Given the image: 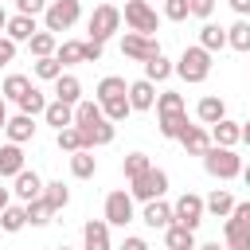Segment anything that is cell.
Wrapping results in <instances>:
<instances>
[{
	"label": "cell",
	"mask_w": 250,
	"mask_h": 250,
	"mask_svg": "<svg viewBox=\"0 0 250 250\" xmlns=\"http://www.w3.org/2000/svg\"><path fill=\"white\" fill-rule=\"evenodd\" d=\"M223 238H227V250H250V230L238 219H230V215L223 223Z\"/></svg>",
	"instance_id": "obj_21"
},
{
	"label": "cell",
	"mask_w": 250,
	"mask_h": 250,
	"mask_svg": "<svg viewBox=\"0 0 250 250\" xmlns=\"http://www.w3.org/2000/svg\"><path fill=\"white\" fill-rule=\"evenodd\" d=\"M43 117H47V125H55V129H66V125H74V105L55 98V102H47Z\"/></svg>",
	"instance_id": "obj_18"
},
{
	"label": "cell",
	"mask_w": 250,
	"mask_h": 250,
	"mask_svg": "<svg viewBox=\"0 0 250 250\" xmlns=\"http://www.w3.org/2000/svg\"><path fill=\"white\" fill-rule=\"evenodd\" d=\"M98 105H102V113H105V117H109L113 125H117V121H125V117L133 113L129 98H109V102H98Z\"/></svg>",
	"instance_id": "obj_38"
},
{
	"label": "cell",
	"mask_w": 250,
	"mask_h": 250,
	"mask_svg": "<svg viewBox=\"0 0 250 250\" xmlns=\"http://www.w3.org/2000/svg\"><path fill=\"white\" fill-rule=\"evenodd\" d=\"M31 70H35V78H47V82H55V78L62 74V62H59L55 55H43V59H35V62H31Z\"/></svg>",
	"instance_id": "obj_36"
},
{
	"label": "cell",
	"mask_w": 250,
	"mask_h": 250,
	"mask_svg": "<svg viewBox=\"0 0 250 250\" xmlns=\"http://www.w3.org/2000/svg\"><path fill=\"white\" fill-rule=\"evenodd\" d=\"M184 125H188V113H160V133L168 141H176L184 133Z\"/></svg>",
	"instance_id": "obj_40"
},
{
	"label": "cell",
	"mask_w": 250,
	"mask_h": 250,
	"mask_svg": "<svg viewBox=\"0 0 250 250\" xmlns=\"http://www.w3.org/2000/svg\"><path fill=\"white\" fill-rule=\"evenodd\" d=\"M82 16V4L78 0H47L43 8V27L47 31H70Z\"/></svg>",
	"instance_id": "obj_2"
},
{
	"label": "cell",
	"mask_w": 250,
	"mask_h": 250,
	"mask_svg": "<svg viewBox=\"0 0 250 250\" xmlns=\"http://www.w3.org/2000/svg\"><path fill=\"white\" fill-rule=\"evenodd\" d=\"M8 207V188H0V211Z\"/></svg>",
	"instance_id": "obj_54"
},
{
	"label": "cell",
	"mask_w": 250,
	"mask_h": 250,
	"mask_svg": "<svg viewBox=\"0 0 250 250\" xmlns=\"http://www.w3.org/2000/svg\"><path fill=\"white\" fill-rule=\"evenodd\" d=\"M188 12L199 16V20H207V16L215 12V0H188Z\"/></svg>",
	"instance_id": "obj_46"
},
{
	"label": "cell",
	"mask_w": 250,
	"mask_h": 250,
	"mask_svg": "<svg viewBox=\"0 0 250 250\" xmlns=\"http://www.w3.org/2000/svg\"><path fill=\"white\" fill-rule=\"evenodd\" d=\"M105 223H109V227L133 223V195H129V191H109V195H105Z\"/></svg>",
	"instance_id": "obj_9"
},
{
	"label": "cell",
	"mask_w": 250,
	"mask_h": 250,
	"mask_svg": "<svg viewBox=\"0 0 250 250\" xmlns=\"http://www.w3.org/2000/svg\"><path fill=\"white\" fill-rule=\"evenodd\" d=\"M156 113H184V98L172 94V90H164V94L156 98Z\"/></svg>",
	"instance_id": "obj_44"
},
{
	"label": "cell",
	"mask_w": 250,
	"mask_h": 250,
	"mask_svg": "<svg viewBox=\"0 0 250 250\" xmlns=\"http://www.w3.org/2000/svg\"><path fill=\"white\" fill-rule=\"evenodd\" d=\"M227 47H234V51H250V20H246V16H238V23L227 27Z\"/></svg>",
	"instance_id": "obj_28"
},
{
	"label": "cell",
	"mask_w": 250,
	"mask_h": 250,
	"mask_svg": "<svg viewBox=\"0 0 250 250\" xmlns=\"http://www.w3.org/2000/svg\"><path fill=\"white\" fill-rule=\"evenodd\" d=\"M70 172H74L78 180H90V176L98 172V160H94V152H90V148H78V152H70Z\"/></svg>",
	"instance_id": "obj_26"
},
{
	"label": "cell",
	"mask_w": 250,
	"mask_h": 250,
	"mask_svg": "<svg viewBox=\"0 0 250 250\" xmlns=\"http://www.w3.org/2000/svg\"><path fill=\"white\" fill-rule=\"evenodd\" d=\"M242 180H246V184H250V164H246V168H242Z\"/></svg>",
	"instance_id": "obj_57"
},
{
	"label": "cell",
	"mask_w": 250,
	"mask_h": 250,
	"mask_svg": "<svg viewBox=\"0 0 250 250\" xmlns=\"http://www.w3.org/2000/svg\"><path fill=\"white\" fill-rule=\"evenodd\" d=\"M117 27H121V12H117L113 4H98V8H94V16H90V39L105 43Z\"/></svg>",
	"instance_id": "obj_6"
},
{
	"label": "cell",
	"mask_w": 250,
	"mask_h": 250,
	"mask_svg": "<svg viewBox=\"0 0 250 250\" xmlns=\"http://www.w3.org/2000/svg\"><path fill=\"white\" fill-rule=\"evenodd\" d=\"M43 109H47V98H43V94L31 86V90L20 98V113H31V117H35V113H43Z\"/></svg>",
	"instance_id": "obj_43"
},
{
	"label": "cell",
	"mask_w": 250,
	"mask_h": 250,
	"mask_svg": "<svg viewBox=\"0 0 250 250\" xmlns=\"http://www.w3.org/2000/svg\"><path fill=\"white\" fill-rule=\"evenodd\" d=\"M125 23L141 35H152L156 31V12L148 0H125Z\"/></svg>",
	"instance_id": "obj_7"
},
{
	"label": "cell",
	"mask_w": 250,
	"mask_h": 250,
	"mask_svg": "<svg viewBox=\"0 0 250 250\" xmlns=\"http://www.w3.org/2000/svg\"><path fill=\"white\" fill-rule=\"evenodd\" d=\"M55 145H59V148H66V152H78V148H86V141H82V129H78V125H66V129H59V133H55Z\"/></svg>",
	"instance_id": "obj_33"
},
{
	"label": "cell",
	"mask_w": 250,
	"mask_h": 250,
	"mask_svg": "<svg viewBox=\"0 0 250 250\" xmlns=\"http://www.w3.org/2000/svg\"><path fill=\"white\" fill-rule=\"evenodd\" d=\"M12 59H16V43H12L8 35H0V66H8Z\"/></svg>",
	"instance_id": "obj_49"
},
{
	"label": "cell",
	"mask_w": 250,
	"mask_h": 250,
	"mask_svg": "<svg viewBox=\"0 0 250 250\" xmlns=\"http://www.w3.org/2000/svg\"><path fill=\"white\" fill-rule=\"evenodd\" d=\"M172 223H180V227L195 230V227L203 223V199H199L195 191H184V195L172 203Z\"/></svg>",
	"instance_id": "obj_5"
},
{
	"label": "cell",
	"mask_w": 250,
	"mask_h": 250,
	"mask_svg": "<svg viewBox=\"0 0 250 250\" xmlns=\"http://www.w3.org/2000/svg\"><path fill=\"white\" fill-rule=\"evenodd\" d=\"M4 125H8V105H4V94H0V133H4Z\"/></svg>",
	"instance_id": "obj_53"
},
{
	"label": "cell",
	"mask_w": 250,
	"mask_h": 250,
	"mask_svg": "<svg viewBox=\"0 0 250 250\" xmlns=\"http://www.w3.org/2000/svg\"><path fill=\"white\" fill-rule=\"evenodd\" d=\"M125 98H129L133 109H152V105H156V94H152V82H148V78L129 82V94H125Z\"/></svg>",
	"instance_id": "obj_17"
},
{
	"label": "cell",
	"mask_w": 250,
	"mask_h": 250,
	"mask_svg": "<svg viewBox=\"0 0 250 250\" xmlns=\"http://www.w3.org/2000/svg\"><path fill=\"white\" fill-rule=\"evenodd\" d=\"M164 242H168V250H195V230H188L180 223H168L164 227Z\"/></svg>",
	"instance_id": "obj_20"
},
{
	"label": "cell",
	"mask_w": 250,
	"mask_h": 250,
	"mask_svg": "<svg viewBox=\"0 0 250 250\" xmlns=\"http://www.w3.org/2000/svg\"><path fill=\"white\" fill-rule=\"evenodd\" d=\"M27 47H31V55H35V59L55 55V31H35V35L27 39Z\"/></svg>",
	"instance_id": "obj_39"
},
{
	"label": "cell",
	"mask_w": 250,
	"mask_h": 250,
	"mask_svg": "<svg viewBox=\"0 0 250 250\" xmlns=\"http://www.w3.org/2000/svg\"><path fill=\"white\" fill-rule=\"evenodd\" d=\"M152 164H148V156L145 152H129L125 160H121V172H125V180H137L141 172H148Z\"/></svg>",
	"instance_id": "obj_41"
},
{
	"label": "cell",
	"mask_w": 250,
	"mask_h": 250,
	"mask_svg": "<svg viewBox=\"0 0 250 250\" xmlns=\"http://www.w3.org/2000/svg\"><path fill=\"white\" fill-rule=\"evenodd\" d=\"M23 168V148L16 145V141H8L4 148H0V176H16Z\"/></svg>",
	"instance_id": "obj_24"
},
{
	"label": "cell",
	"mask_w": 250,
	"mask_h": 250,
	"mask_svg": "<svg viewBox=\"0 0 250 250\" xmlns=\"http://www.w3.org/2000/svg\"><path fill=\"white\" fill-rule=\"evenodd\" d=\"M55 98L78 105V102H82V82H78L74 74H59V78H55Z\"/></svg>",
	"instance_id": "obj_22"
},
{
	"label": "cell",
	"mask_w": 250,
	"mask_h": 250,
	"mask_svg": "<svg viewBox=\"0 0 250 250\" xmlns=\"http://www.w3.org/2000/svg\"><path fill=\"white\" fill-rule=\"evenodd\" d=\"M195 117H199L203 125H215V121H223V117H227V105H223V98H219V94H207V98H199V105H195Z\"/></svg>",
	"instance_id": "obj_16"
},
{
	"label": "cell",
	"mask_w": 250,
	"mask_h": 250,
	"mask_svg": "<svg viewBox=\"0 0 250 250\" xmlns=\"http://www.w3.org/2000/svg\"><path fill=\"white\" fill-rule=\"evenodd\" d=\"M82 250H109V223L105 219H90L82 227Z\"/></svg>",
	"instance_id": "obj_11"
},
{
	"label": "cell",
	"mask_w": 250,
	"mask_h": 250,
	"mask_svg": "<svg viewBox=\"0 0 250 250\" xmlns=\"http://www.w3.org/2000/svg\"><path fill=\"white\" fill-rule=\"evenodd\" d=\"M172 70H176L184 82H203V78L211 74V51H203V47H188Z\"/></svg>",
	"instance_id": "obj_3"
},
{
	"label": "cell",
	"mask_w": 250,
	"mask_h": 250,
	"mask_svg": "<svg viewBox=\"0 0 250 250\" xmlns=\"http://www.w3.org/2000/svg\"><path fill=\"white\" fill-rule=\"evenodd\" d=\"M27 90H31V78H27V74H8V78H4V86H0V94H4V98H12V102H20Z\"/></svg>",
	"instance_id": "obj_31"
},
{
	"label": "cell",
	"mask_w": 250,
	"mask_h": 250,
	"mask_svg": "<svg viewBox=\"0 0 250 250\" xmlns=\"http://www.w3.org/2000/svg\"><path fill=\"white\" fill-rule=\"evenodd\" d=\"M172 74V62L164 59V55H152V59H145V78L148 82H164Z\"/></svg>",
	"instance_id": "obj_37"
},
{
	"label": "cell",
	"mask_w": 250,
	"mask_h": 250,
	"mask_svg": "<svg viewBox=\"0 0 250 250\" xmlns=\"http://www.w3.org/2000/svg\"><path fill=\"white\" fill-rule=\"evenodd\" d=\"M43 199L51 203V211H62V207L70 203V191H66L62 180H55V184H43Z\"/></svg>",
	"instance_id": "obj_34"
},
{
	"label": "cell",
	"mask_w": 250,
	"mask_h": 250,
	"mask_svg": "<svg viewBox=\"0 0 250 250\" xmlns=\"http://www.w3.org/2000/svg\"><path fill=\"white\" fill-rule=\"evenodd\" d=\"M242 141H246V145H250V121H246V125H242Z\"/></svg>",
	"instance_id": "obj_55"
},
{
	"label": "cell",
	"mask_w": 250,
	"mask_h": 250,
	"mask_svg": "<svg viewBox=\"0 0 250 250\" xmlns=\"http://www.w3.org/2000/svg\"><path fill=\"white\" fill-rule=\"evenodd\" d=\"M12 180H16V188H12V191H16L23 203H31V199H39V195H43V180H39L31 168H20Z\"/></svg>",
	"instance_id": "obj_12"
},
{
	"label": "cell",
	"mask_w": 250,
	"mask_h": 250,
	"mask_svg": "<svg viewBox=\"0 0 250 250\" xmlns=\"http://www.w3.org/2000/svg\"><path fill=\"white\" fill-rule=\"evenodd\" d=\"M23 211H27V223H31V227L51 223V215H55V211H51V203H47L43 195H39V199H31V203H23Z\"/></svg>",
	"instance_id": "obj_35"
},
{
	"label": "cell",
	"mask_w": 250,
	"mask_h": 250,
	"mask_svg": "<svg viewBox=\"0 0 250 250\" xmlns=\"http://www.w3.org/2000/svg\"><path fill=\"white\" fill-rule=\"evenodd\" d=\"M230 8H234L238 16H250V0H230Z\"/></svg>",
	"instance_id": "obj_52"
},
{
	"label": "cell",
	"mask_w": 250,
	"mask_h": 250,
	"mask_svg": "<svg viewBox=\"0 0 250 250\" xmlns=\"http://www.w3.org/2000/svg\"><path fill=\"white\" fill-rule=\"evenodd\" d=\"M129 94V86H125V78H117V74H105L102 82H98V102H109V98H125Z\"/></svg>",
	"instance_id": "obj_30"
},
{
	"label": "cell",
	"mask_w": 250,
	"mask_h": 250,
	"mask_svg": "<svg viewBox=\"0 0 250 250\" xmlns=\"http://www.w3.org/2000/svg\"><path fill=\"white\" fill-rule=\"evenodd\" d=\"M141 219H145V223H148L152 230H164V227L172 223V207H168L164 199H148V203H145V215H141Z\"/></svg>",
	"instance_id": "obj_19"
},
{
	"label": "cell",
	"mask_w": 250,
	"mask_h": 250,
	"mask_svg": "<svg viewBox=\"0 0 250 250\" xmlns=\"http://www.w3.org/2000/svg\"><path fill=\"white\" fill-rule=\"evenodd\" d=\"M102 117H105V113H102L98 102H78V105H74V125H78V129L94 125V121H102Z\"/></svg>",
	"instance_id": "obj_32"
},
{
	"label": "cell",
	"mask_w": 250,
	"mask_h": 250,
	"mask_svg": "<svg viewBox=\"0 0 250 250\" xmlns=\"http://www.w3.org/2000/svg\"><path fill=\"white\" fill-rule=\"evenodd\" d=\"M176 141L184 145V152H188V156H203V152L211 148V133H207L203 125H184V133H180Z\"/></svg>",
	"instance_id": "obj_10"
},
{
	"label": "cell",
	"mask_w": 250,
	"mask_h": 250,
	"mask_svg": "<svg viewBox=\"0 0 250 250\" xmlns=\"http://www.w3.org/2000/svg\"><path fill=\"white\" fill-rule=\"evenodd\" d=\"M129 184H133L129 195L141 199V203H148V199H160V195L168 191V172H164V168H148V172H141V176L129 180Z\"/></svg>",
	"instance_id": "obj_4"
},
{
	"label": "cell",
	"mask_w": 250,
	"mask_h": 250,
	"mask_svg": "<svg viewBox=\"0 0 250 250\" xmlns=\"http://www.w3.org/2000/svg\"><path fill=\"white\" fill-rule=\"evenodd\" d=\"M164 16H168L172 23L188 20V16H191V12H188V0H164Z\"/></svg>",
	"instance_id": "obj_45"
},
{
	"label": "cell",
	"mask_w": 250,
	"mask_h": 250,
	"mask_svg": "<svg viewBox=\"0 0 250 250\" xmlns=\"http://www.w3.org/2000/svg\"><path fill=\"white\" fill-rule=\"evenodd\" d=\"M121 55H129V59L145 62V59L160 55V43H156L152 35H141V31H125V39H121Z\"/></svg>",
	"instance_id": "obj_8"
},
{
	"label": "cell",
	"mask_w": 250,
	"mask_h": 250,
	"mask_svg": "<svg viewBox=\"0 0 250 250\" xmlns=\"http://www.w3.org/2000/svg\"><path fill=\"white\" fill-rule=\"evenodd\" d=\"M16 8H20L23 16H43V8H47V0H16Z\"/></svg>",
	"instance_id": "obj_48"
},
{
	"label": "cell",
	"mask_w": 250,
	"mask_h": 250,
	"mask_svg": "<svg viewBox=\"0 0 250 250\" xmlns=\"http://www.w3.org/2000/svg\"><path fill=\"white\" fill-rule=\"evenodd\" d=\"M82 141H86V148H94V145H109V141H113V121L102 117V121L86 125V129H82Z\"/></svg>",
	"instance_id": "obj_23"
},
{
	"label": "cell",
	"mask_w": 250,
	"mask_h": 250,
	"mask_svg": "<svg viewBox=\"0 0 250 250\" xmlns=\"http://www.w3.org/2000/svg\"><path fill=\"white\" fill-rule=\"evenodd\" d=\"M102 47H105V43L86 39V47H82V62H98V59H102Z\"/></svg>",
	"instance_id": "obj_47"
},
{
	"label": "cell",
	"mask_w": 250,
	"mask_h": 250,
	"mask_svg": "<svg viewBox=\"0 0 250 250\" xmlns=\"http://www.w3.org/2000/svg\"><path fill=\"white\" fill-rule=\"evenodd\" d=\"M55 250H70V246H55Z\"/></svg>",
	"instance_id": "obj_59"
},
{
	"label": "cell",
	"mask_w": 250,
	"mask_h": 250,
	"mask_svg": "<svg viewBox=\"0 0 250 250\" xmlns=\"http://www.w3.org/2000/svg\"><path fill=\"white\" fill-rule=\"evenodd\" d=\"M199 250H227V246H219V242H207V246H199Z\"/></svg>",
	"instance_id": "obj_56"
},
{
	"label": "cell",
	"mask_w": 250,
	"mask_h": 250,
	"mask_svg": "<svg viewBox=\"0 0 250 250\" xmlns=\"http://www.w3.org/2000/svg\"><path fill=\"white\" fill-rule=\"evenodd\" d=\"M203 211H211V215H219V219H227L230 211H234V199H230V191H223V188H215L207 199H203Z\"/></svg>",
	"instance_id": "obj_27"
},
{
	"label": "cell",
	"mask_w": 250,
	"mask_h": 250,
	"mask_svg": "<svg viewBox=\"0 0 250 250\" xmlns=\"http://www.w3.org/2000/svg\"><path fill=\"white\" fill-rule=\"evenodd\" d=\"M82 47L86 43H78V39H66L62 47H55V59L66 66V62H82Z\"/></svg>",
	"instance_id": "obj_42"
},
{
	"label": "cell",
	"mask_w": 250,
	"mask_h": 250,
	"mask_svg": "<svg viewBox=\"0 0 250 250\" xmlns=\"http://www.w3.org/2000/svg\"><path fill=\"white\" fill-rule=\"evenodd\" d=\"M4 31H8V39H12V43H27L39 27H35V16H23V12H20V16H8Z\"/></svg>",
	"instance_id": "obj_14"
},
{
	"label": "cell",
	"mask_w": 250,
	"mask_h": 250,
	"mask_svg": "<svg viewBox=\"0 0 250 250\" xmlns=\"http://www.w3.org/2000/svg\"><path fill=\"white\" fill-rule=\"evenodd\" d=\"M203 168L215 176V180H234L238 172H242V156L234 152V148H223V145H211L207 152H203Z\"/></svg>",
	"instance_id": "obj_1"
},
{
	"label": "cell",
	"mask_w": 250,
	"mask_h": 250,
	"mask_svg": "<svg viewBox=\"0 0 250 250\" xmlns=\"http://www.w3.org/2000/svg\"><path fill=\"white\" fill-rule=\"evenodd\" d=\"M230 219H238L246 230H250V203H234V211H230Z\"/></svg>",
	"instance_id": "obj_50"
},
{
	"label": "cell",
	"mask_w": 250,
	"mask_h": 250,
	"mask_svg": "<svg viewBox=\"0 0 250 250\" xmlns=\"http://www.w3.org/2000/svg\"><path fill=\"white\" fill-rule=\"evenodd\" d=\"M121 250H148V242H145V238H137V234H129Z\"/></svg>",
	"instance_id": "obj_51"
},
{
	"label": "cell",
	"mask_w": 250,
	"mask_h": 250,
	"mask_svg": "<svg viewBox=\"0 0 250 250\" xmlns=\"http://www.w3.org/2000/svg\"><path fill=\"white\" fill-rule=\"evenodd\" d=\"M4 133H8V141L23 145V141H31V137H35V117H31V113H16V117H8Z\"/></svg>",
	"instance_id": "obj_15"
},
{
	"label": "cell",
	"mask_w": 250,
	"mask_h": 250,
	"mask_svg": "<svg viewBox=\"0 0 250 250\" xmlns=\"http://www.w3.org/2000/svg\"><path fill=\"white\" fill-rule=\"evenodd\" d=\"M199 47H203V51H223V47H227V27L203 23V27H199Z\"/></svg>",
	"instance_id": "obj_25"
},
{
	"label": "cell",
	"mask_w": 250,
	"mask_h": 250,
	"mask_svg": "<svg viewBox=\"0 0 250 250\" xmlns=\"http://www.w3.org/2000/svg\"><path fill=\"white\" fill-rule=\"evenodd\" d=\"M242 141V125L238 121H230V117H223V121H215L211 125V145H223V148H234Z\"/></svg>",
	"instance_id": "obj_13"
},
{
	"label": "cell",
	"mask_w": 250,
	"mask_h": 250,
	"mask_svg": "<svg viewBox=\"0 0 250 250\" xmlns=\"http://www.w3.org/2000/svg\"><path fill=\"white\" fill-rule=\"evenodd\" d=\"M4 23H8V16H4V8H0V31H4Z\"/></svg>",
	"instance_id": "obj_58"
},
{
	"label": "cell",
	"mask_w": 250,
	"mask_h": 250,
	"mask_svg": "<svg viewBox=\"0 0 250 250\" xmlns=\"http://www.w3.org/2000/svg\"><path fill=\"white\" fill-rule=\"evenodd\" d=\"M23 227H27V211H23V207H16V203H8V207L0 211V230L16 234V230H23Z\"/></svg>",
	"instance_id": "obj_29"
}]
</instances>
